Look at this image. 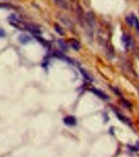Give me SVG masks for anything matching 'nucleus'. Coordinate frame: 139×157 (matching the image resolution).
Wrapping results in <instances>:
<instances>
[{
	"label": "nucleus",
	"mask_w": 139,
	"mask_h": 157,
	"mask_svg": "<svg viewBox=\"0 0 139 157\" xmlns=\"http://www.w3.org/2000/svg\"><path fill=\"white\" fill-rule=\"evenodd\" d=\"M64 123L68 125V126H75L76 124H77V120L74 116L72 115H68L64 118Z\"/></svg>",
	"instance_id": "f257e3e1"
},
{
	"label": "nucleus",
	"mask_w": 139,
	"mask_h": 157,
	"mask_svg": "<svg viewBox=\"0 0 139 157\" xmlns=\"http://www.w3.org/2000/svg\"><path fill=\"white\" fill-rule=\"evenodd\" d=\"M19 42L23 44H26V43H30L32 41V38L30 36H29L27 34H20L18 36Z\"/></svg>",
	"instance_id": "f03ea898"
},
{
	"label": "nucleus",
	"mask_w": 139,
	"mask_h": 157,
	"mask_svg": "<svg viewBox=\"0 0 139 157\" xmlns=\"http://www.w3.org/2000/svg\"><path fill=\"white\" fill-rule=\"evenodd\" d=\"M91 92H93L95 95L99 97L100 98L103 99V100H107V99L109 98V97H108L106 93H104V92H102V91H101V90L97 89H91Z\"/></svg>",
	"instance_id": "7ed1b4c3"
},
{
	"label": "nucleus",
	"mask_w": 139,
	"mask_h": 157,
	"mask_svg": "<svg viewBox=\"0 0 139 157\" xmlns=\"http://www.w3.org/2000/svg\"><path fill=\"white\" fill-rule=\"evenodd\" d=\"M27 29L30 31L32 34H35V35H39L41 34V31L39 30V28L37 27L36 25H27Z\"/></svg>",
	"instance_id": "20e7f679"
},
{
	"label": "nucleus",
	"mask_w": 139,
	"mask_h": 157,
	"mask_svg": "<svg viewBox=\"0 0 139 157\" xmlns=\"http://www.w3.org/2000/svg\"><path fill=\"white\" fill-rule=\"evenodd\" d=\"M80 73L82 74V75H83V77L86 79V80H88V81H90V82H93L94 81V79H93V77L90 75L88 72H87L86 70H84L83 68H80Z\"/></svg>",
	"instance_id": "39448f33"
},
{
	"label": "nucleus",
	"mask_w": 139,
	"mask_h": 157,
	"mask_svg": "<svg viewBox=\"0 0 139 157\" xmlns=\"http://www.w3.org/2000/svg\"><path fill=\"white\" fill-rule=\"evenodd\" d=\"M71 47L73 48L74 50H79L80 49V43H79V42L78 41H77V40H72L71 41Z\"/></svg>",
	"instance_id": "423d86ee"
},
{
	"label": "nucleus",
	"mask_w": 139,
	"mask_h": 157,
	"mask_svg": "<svg viewBox=\"0 0 139 157\" xmlns=\"http://www.w3.org/2000/svg\"><path fill=\"white\" fill-rule=\"evenodd\" d=\"M116 115H117L118 118H119V119H120L121 121H123L124 123L127 124H129V125H130V124H130V122H129V120H128L127 118L124 117V116H123L122 115H119L118 113H116Z\"/></svg>",
	"instance_id": "0eeeda50"
},
{
	"label": "nucleus",
	"mask_w": 139,
	"mask_h": 157,
	"mask_svg": "<svg viewBox=\"0 0 139 157\" xmlns=\"http://www.w3.org/2000/svg\"><path fill=\"white\" fill-rule=\"evenodd\" d=\"M55 30L56 31V32H58V33H59V34H61V35H64V31H63V29H62L58 24H56V25H55Z\"/></svg>",
	"instance_id": "6e6552de"
},
{
	"label": "nucleus",
	"mask_w": 139,
	"mask_h": 157,
	"mask_svg": "<svg viewBox=\"0 0 139 157\" xmlns=\"http://www.w3.org/2000/svg\"><path fill=\"white\" fill-rule=\"evenodd\" d=\"M87 19H88V21H89V23H90L91 25H94V16H93L92 13H88L87 14Z\"/></svg>",
	"instance_id": "1a4fd4ad"
},
{
	"label": "nucleus",
	"mask_w": 139,
	"mask_h": 157,
	"mask_svg": "<svg viewBox=\"0 0 139 157\" xmlns=\"http://www.w3.org/2000/svg\"><path fill=\"white\" fill-rule=\"evenodd\" d=\"M58 43H59V46L61 47L64 50L68 49V46H67V44L64 43V41H63V40H59V41H58Z\"/></svg>",
	"instance_id": "9d476101"
},
{
	"label": "nucleus",
	"mask_w": 139,
	"mask_h": 157,
	"mask_svg": "<svg viewBox=\"0 0 139 157\" xmlns=\"http://www.w3.org/2000/svg\"><path fill=\"white\" fill-rule=\"evenodd\" d=\"M133 25L136 26V29L139 31V22L138 18L136 16H133Z\"/></svg>",
	"instance_id": "9b49d317"
},
{
	"label": "nucleus",
	"mask_w": 139,
	"mask_h": 157,
	"mask_svg": "<svg viewBox=\"0 0 139 157\" xmlns=\"http://www.w3.org/2000/svg\"><path fill=\"white\" fill-rule=\"evenodd\" d=\"M37 39L40 40L39 42H40V43H42V44H43L44 46H48V45H49V43H48V42H47L46 40L44 39H42V38L38 37V38H37Z\"/></svg>",
	"instance_id": "f8f14e48"
},
{
	"label": "nucleus",
	"mask_w": 139,
	"mask_h": 157,
	"mask_svg": "<svg viewBox=\"0 0 139 157\" xmlns=\"http://www.w3.org/2000/svg\"><path fill=\"white\" fill-rule=\"evenodd\" d=\"M5 31H3L2 28H0V38H3L5 36Z\"/></svg>",
	"instance_id": "ddd939ff"
},
{
	"label": "nucleus",
	"mask_w": 139,
	"mask_h": 157,
	"mask_svg": "<svg viewBox=\"0 0 139 157\" xmlns=\"http://www.w3.org/2000/svg\"><path fill=\"white\" fill-rule=\"evenodd\" d=\"M54 1H55L56 3H59V1H60V0H54Z\"/></svg>",
	"instance_id": "4468645a"
}]
</instances>
